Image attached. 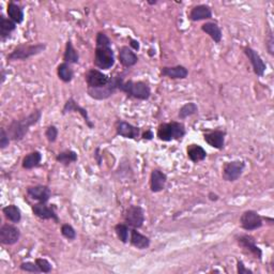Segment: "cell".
Segmentation results:
<instances>
[{"label":"cell","mask_w":274,"mask_h":274,"mask_svg":"<svg viewBox=\"0 0 274 274\" xmlns=\"http://www.w3.org/2000/svg\"><path fill=\"white\" fill-rule=\"evenodd\" d=\"M116 63L115 53L112 49V41L109 36L100 31L96 38V50L94 65L101 71L111 70Z\"/></svg>","instance_id":"obj_1"},{"label":"cell","mask_w":274,"mask_h":274,"mask_svg":"<svg viewBox=\"0 0 274 274\" xmlns=\"http://www.w3.org/2000/svg\"><path fill=\"white\" fill-rule=\"evenodd\" d=\"M42 118V109H35L31 114L26 116L21 119L12 120L8 126V134L10 136V140L13 142L23 141L26 135L28 134L30 127L35 125Z\"/></svg>","instance_id":"obj_2"},{"label":"cell","mask_w":274,"mask_h":274,"mask_svg":"<svg viewBox=\"0 0 274 274\" xmlns=\"http://www.w3.org/2000/svg\"><path fill=\"white\" fill-rule=\"evenodd\" d=\"M118 90L122 91L129 98H133L140 101H147L151 97V88L145 83V81H134V80H123V77H120Z\"/></svg>","instance_id":"obj_3"},{"label":"cell","mask_w":274,"mask_h":274,"mask_svg":"<svg viewBox=\"0 0 274 274\" xmlns=\"http://www.w3.org/2000/svg\"><path fill=\"white\" fill-rule=\"evenodd\" d=\"M186 134L187 130L184 123L179 121H170L159 125L157 137L162 142L168 143L172 141H181Z\"/></svg>","instance_id":"obj_4"},{"label":"cell","mask_w":274,"mask_h":274,"mask_svg":"<svg viewBox=\"0 0 274 274\" xmlns=\"http://www.w3.org/2000/svg\"><path fill=\"white\" fill-rule=\"evenodd\" d=\"M47 43H35V44H20L8 55L7 59L9 61H24L31 57L38 56L47 50Z\"/></svg>","instance_id":"obj_5"},{"label":"cell","mask_w":274,"mask_h":274,"mask_svg":"<svg viewBox=\"0 0 274 274\" xmlns=\"http://www.w3.org/2000/svg\"><path fill=\"white\" fill-rule=\"evenodd\" d=\"M120 77L121 75L111 77L109 83L102 88H98V89L87 88L88 96L90 98H93L94 100H97V101H103V100L109 99L112 96H114L116 94V91L118 90V85H119Z\"/></svg>","instance_id":"obj_6"},{"label":"cell","mask_w":274,"mask_h":274,"mask_svg":"<svg viewBox=\"0 0 274 274\" xmlns=\"http://www.w3.org/2000/svg\"><path fill=\"white\" fill-rule=\"evenodd\" d=\"M246 163L242 160H235L226 162L222 169V178L227 182H235L239 180L243 175Z\"/></svg>","instance_id":"obj_7"},{"label":"cell","mask_w":274,"mask_h":274,"mask_svg":"<svg viewBox=\"0 0 274 274\" xmlns=\"http://www.w3.org/2000/svg\"><path fill=\"white\" fill-rule=\"evenodd\" d=\"M240 225L246 232L257 231L263 226V217L255 210H246L240 216Z\"/></svg>","instance_id":"obj_8"},{"label":"cell","mask_w":274,"mask_h":274,"mask_svg":"<svg viewBox=\"0 0 274 274\" xmlns=\"http://www.w3.org/2000/svg\"><path fill=\"white\" fill-rule=\"evenodd\" d=\"M124 223L135 230H140L145 223V211L141 206L132 205L125 210Z\"/></svg>","instance_id":"obj_9"},{"label":"cell","mask_w":274,"mask_h":274,"mask_svg":"<svg viewBox=\"0 0 274 274\" xmlns=\"http://www.w3.org/2000/svg\"><path fill=\"white\" fill-rule=\"evenodd\" d=\"M85 80L87 88L98 89L106 86L111 80V77L99 69H89L85 73Z\"/></svg>","instance_id":"obj_10"},{"label":"cell","mask_w":274,"mask_h":274,"mask_svg":"<svg viewBox=\"0 0 274 274\" xmlns=\"http://www.w3.org/2000/svg\"><path fill=\"white\" fill-rule=\"evenodd\" d=\"M31 210H32L33 215L40 218V220H44V221L52 220L55 223H57V224L59 223V216L56 211V207H55L54 205L49 206L47 204L38 203L31 206Z\"/></svg>","instance_id":"obj_11"},{"label":"cell","mask_w":274,"mask_h":274,"mask_svg":"<svg viewBox=\"0 0 274 274\" xmlns=\"http://www.w3.org/2000/svg\"><path fill=\"white\" fill-rule=\"evenodd\" d=\"M21 239V231L13 224H3L0 227V243L14 245Z\"/></svg>","instance_id":"obj_12"},{"label":"cell","mask_w":274,"mask_h":274,"mask_svg":"<svg viewBox=\"0 0 274 274\" xmlns=\"http://www.w3.org/2000/svg\"><path fill=\"white\" fill-rule=\"evenodd\" d=\"M236 241L239 244L240 248H242L244 251H248L256 259L262 260V251L257 246L256 240H255L253 236L251 235L237 236Z\"/></svg>","instance_id":"obj_13"},{"label":"cell","mask_w":274,"mask_h":274,"mask_svg":"<svg viewBox=\"0 0 274 274\" xmlns=\"http://www.w3.org/2000/svg\"><path fill=\"white\" fill-rule=\"evenodd\" d=\"M243 53L245 54V56L248 57V59L250 60L255 74H256L259 77H262L264 75V72H266L267 65H266V62H264L262 60V58L260 57V55L254 49H252L250 47H245L243 49Z\"/></svg>","instance_id":"obj_14"},{"label":"cell","mask_w":274,"mask_h":274,"mask_svg":"<svg viewBox=\"0 0 274 274\" xmlns=\"http://www.w3.org/2000/svg\"><path fill=\"white\" fill-rule=\"evenodd\" d=\"M115 129H116L117 135H119L123 137V139H127V140L137 141L142 135L140 127H137L131 124L130 122L121 120V119L117 120L115 124Z\"/></svg>","instance_id":"obj_15"},{"label":"cell","mask_w":274,"mask_h":274,"mask_svg":"<svg viewBox=\"0 0 274 274\" xmlns=\"http://www.w3.org/2000/svg\"><path fill=\"white\" fill-rule=\"evenodd\" d=\"M69 113H78L81 117H83V119L85 121V123L87 124V126L89 129H94L95 127V123L93 122V120L90 119L89 114L87 112V109L81 107L74 99L70 98L67 100V102L65 103L62 107V115H67Z\"/></svg>","instance_id":"obj_16"},{"label":"cell","mask_w":274,"mask_h":274,"mask_svg":"<svg viewBox=\"0 0 274 274\" xmlns=\"http://www.w3.org/2000/svg\"><path fill=\"white\" fill-rule=\"evenodd\" d=\"M27 195L32 200H35L38 203L47 204L52 197V191L50 187L43 185H36L28 187L26 190Z\"/></svg>","instance_id":"obj_17"},{"label":"cell","mask_w":274,"mask_h":274,"mask_svg":"<svg viewBox=\"0 0 274 274\" xmlns=\"http://www.w3.org/2000/svg\"><path fill=\"white\" fill-rule=\"evenodd\" d=\"M225 137L226 132L222 130L208 131L204 134V141L216 150H223L225 147Z\"/></svg>","instance_id":"obj_18"},{"label":"cell","mask_w":274,"mask_h":274,"mask_svg":"<svg viewBox=\"0 0 274 274\" xmlns=\"http://www.w3.org/2000/svg\"><path fill=\"white\" fill-rule=\"evenodd\" d=\"M213 16L212 10L208 5H197L191 9L189 20L191 22H200L211 20Z\"/></svg>","instance_id":"obj_19"},{"label":"cell","mask_w":274,"mask_h":274,"mask_svg":"<svg viewBox=\"0 0 274 274\" xmlns=\"http://www.w3.org/2000/svg\"><path fill=\"white\" fill-rule=\"evenodd\" d=\"M167 175L160 169H153L150 173V190L152 193H160L165 189Z\"/></svg>","instance_id":"obj_20"},{"label":"cell","mask_w":274,"mask_h":274,"mask_svg":"<svg viewBox=\"0 0 274 274\" xmlns=\"http://www.w3.org/2000/svg\"><path fill=\"white\" fill-rule=\"evenodd\" d=\"M118 60L123 68H132L139 62V56L130 47H121L118 53Z\"/></svg>","instance_id":"obj_21"},{"label":"cell","mask_w":274,"mask_h":274,"mask_svg":"<svg viewBox=\"0 0 274 274\" xmlns=\"http://www.w3.org/2000/svg\"><path fill=\"white\" fill-rule=\"evenodd\" d=\"M160 75L170 79H186L189 76V70L181 65L175 67H163L160 70Z\"/></svg>","instance_id":"obj_22"},{"label":"cell","mask_w":274,"mask_h":274,"mask_svg":"<svg viewBox=\"0 0 274 274\" xmlns=\"http://www.w3.org/2000/svg\"><path fill=\"white\" fill-rule=\"evenodd\" d=\"M130 243L137 250H147L151 244V239L149 237L137 232L135 228H131Z\"/></svg>","instance_id":"obj_23"},{"label":"cell","mask_w":274,"mask_h":274,"mask_svg":"<svg viewBox=\"0 0 274 274\" xmlns=\"http://www.w3.org/2000/svg\"><path fill=\"white\" fill-rule=\"evenodd\" d=\"M200 29H202L203 32L208 34L210 38L214 41V43L216 44L221 43L222 38H223V33H222V29L220 28V26H218L216 23L207 22L202 25Z\"/></svg>","instance_id":"obj_24"},{"label":"cell","mask_w":274,"mask_h":274,"mask_svg":"<svg viewBox=\"0 0 274 274\" xmlns=\"http://www.w3.org/2000/svg\"><path fill=\"white\" fill-rule=\"evenodd\" d=\"M187 154L190 161L193 163H199L206 160L207 158V151L204 147L197 144H191L187 148Z\"/></svg>","instance_id":"obj_25"},{"label":"cell","mask_w":274,"mask_h":274,"mask_svg":"<svg viewBox=\"0 0 274 274\" xmlns=\"http://www.w3.org/2000/svg\"><path fill=\"white\" fill-rule=\"evenodd\" d=\"M41 162H42V153L38 150H35L25 155L22 161V167L24 169L30 170L39 167L41 165Z\"/></svg>","instance_id":"obj_26"},{"label":"cell","mask_w":274,"mask_h":274,"mask_svg":"<svg viewBox=\"0 0 274 274\" xmlns=\"http://www.w3.org/2000/svg\"><path fill=\"white\" fill-rule=\"evenodd\" d=\"M7 13L10 20H12L15 24H22L24 22V9L18 4L14 2H10L7 7Z\"/></svg>","instance_id":"obj_27"},{"label":"cell","mask_w":274,"mask_h":274,"mask_svg":"<svg viewBox=\"0 0 274 274\" xmlns=\"http://www.w3.org/2000/svg\"><path fill=\"white\" fill-rule=\"evenodd\" d=\"M16 27L17 24H15L10 18L6 17L3 14L0 15V36H2L3 41H6L11 33L16 30Z\"/></svg>","instance_id":"obj_28"},{"label":"cell","mask_w":274,"mask_h":274,"mask_svg":"<svg viewBox=\"0 0 274 274\" xmlns=\"http://www.w3.org/2000/svg\"><path fill=\"white\" fill-rule=\"evenodd\" d=\"M3 213L9 222L17 224L22 221V211L16 205H8L3 208Z\"/></svg>","instance_id":"obj_29"},{"label":"cell","mask_w":274,"mask_h":274,"mask_svg":"<svg viewBox=\"0 0 274 274\" xmlns=\"http://www.w3.org/2000/svg\"><path fill=\"white\" fill-rule=\"evenodd\" d=\"M57 75L63 83L69 84L74 78V70H73L72 66L69 65V63L61 62L57 67Z\"/></svg>","instance_id":"obj_30"},{"label":"cell","mask_w":274,"mask_h":274,"mask_svg":"<svg viewBox=\"0 0 274 274\" xmlns=\"http://www.w3.org/2000/svg\"><path fill=\"white\" fill-rule=\"evenodd\" d=\"M63 62H67L69 65H76L79 61V54L73 47L71 40H68L66 43V50L63 54Z\"/></svg>","instance_id":"obj_31"},{"label":"cell","mask_w":274,"mask_h":274,"mask_svg":"<svg viewBox=\"0 0 274 274\" xmlns=\"http://www.w3.org/2000/svg\"><path fill=\"white\" fill-rule=\"evenodd\" d=\"M78 160V155L74 150H65L57 154L56 161L63 166H69L70 164L75 163Z\"/></svg>","instance_id":"obj_32"},{"label":"cell","mask_w":274,"mask_h":274,"mask_svg":"<svg viewBox=\"0 0 274 274\" xmlns=\"http://www.w3.org/2000/svg\"><path fill=\"white\" fill-rule=\"evenodd\" d=\"M115 233L117 235V238L123 244L130 242L131 227L127 226L125 223H118L115 225Z\"/></svg>","instance_id":"obj_33"},{"label":"cell","mask_w":274,"mask_h":274,"mask_svg":"<svg viewBox=\"0 0 274 274\" xmlns=\"http://www.w3.org/2000/svg\"><path fill=\"white\" fill-rule=\"evenodd\" d=\"M197 113H198L197 104L194 102H189V103H186L179 109L178 117H179L180 120H185V119H187L188 117L196 115Z\"/></svg>","instance_id":"obj_34"},{"label":"cell","mask_w":274,"mask_h":274,"mask_svg":"<svg viewBox=\"0 0 274 274\" xmlns=\"http://www.w3.org/2000/svg\"><path fill=\"white\" fill-rule=\"evenodd\" d=\"M61 235L65 237V238L69 241H74L77 237L76 231L74 230V227L70 224H62L61 225Z\"/></svg>","instance_id":"obj_35"},{"label":"cell","mask_w":274,"mask_h":274,"mask_svg":"<svg viewBox=\"0 0 274 274\" xmlns=\"http://www.w3.org/2000/svg\"><path fill=\"white\" fill-rule=\"evenodd\" d=\"M58 134H59V131L57 129V126L54 125V124L49 125L47 127V130H45V137H47V140L51 144L56 143V141L58 139Z\"/></svg>","instance_id":"obj_36"},{"label":"cell","mask_w":274,"mask_h":274,"mask_svg":"<svg viewBox=\"0 0 274 274\" xmlns=\"http://www.w3.org/2000/svg\"><path fill=\"white\" fill-rule=\"evenodd\" d=\"M34 262L39 267L41 273H51L53 270L52 263L47 258H35Z\"/></svg>","instance_id":"obj_37"},{"label":"cell","mask_w":274,"mask_h":274,"mask_svg":"<svg viewBox=\"0 0 274 274\" xmlns=\"http://www.w3.org/2000/svg\"><path fill=\"white\" fill-rule=\"evenodd\" d=\"M20 269L24 272L28 273H41L39 267L36 266L35 262L32 261H24L20 264Z\"/></svg>","instance_id":"obj_38"},{"label":"cell","mask_w":274,"mask_h":274,"mask_svg":"<svg viewBox=\"0 0 274 274\" xmlns=\"http://www.w3.org/2000/svg\"><path fill=\"white\" fill-rule=\"evenodd\" d=\"M266 49L268 51V53L271 55V56H273L274 55V39H273V31L272 29L268 28V31L266 33Z\"/></svg>","instance_id":"obj_39"},{"label":"cell","mask_w":274,"mask_h":274,"mask_svg":"<svg viewBox=\"0 0 274 274\" xmlns=\"http://www.w3.org/2000/svg\"><path fill=\"white\" fill-rule=\"evenodd\" d=\"M10 136L8 134V131L4 127L0 129V149L4 150L6 149L9 145H10Z\"/></svg>","instance_id":"obj_40"},{"label":"cell","mask_w":274,"mask_h":274,"mask_svg":"<svg viewBox=\"0 0 274 274\" xmlns=\"http://www.w3.org/2000/svg\"><path fill=\"white\" fill-rule=\"evenodd\" d=\"M237 273L238 274H253V271L246 268L243 261L237 260Z\"/></svg>","instance_id":"obj_41"},{"label":"cell","mask_w":274,"mask_h":274,"mask_svg":"<svg viewBox=\"0 0 274 274\" xmlns=\"http://www.w3.org/2000/svg\"><path fill=\"white\" fill-rule=\"evenodd\" d=\"M141 137H142L143 140H145V141H152V140H153V137H154V134H153V132H152L151 130H146V131L141 135Z\"/></svg>","instance_id":"obj_42"},{"label":"cell","mask_w":274,"mask_h":274,"mask_svg":"<svg viewBox=\"0 0 274 274\" xmlns=\"http://www.w3.org/2000/svg\"><path fill=\"white\" fill-rule=\"evenodd\" d=\"M130 48L133 51H140L141 50L140 42L137 41V40H134V39H130Z\"/></svg>","instance_id":"obj_43"},{"label":"cell","mask_w":274,"mask_h":274,"mask_svg":"<svg viewBox=\"0 0 274 274\" xmlns=\"http://www.w3.org/2000/svg\"><path fill=\"white\" fill-rule=\"evenodd\" d=\"M208 198L210 202H217V200L220 199V196H218L216 193H214V192H210V193L208 194Z\"/></svg>","instance_id":"obj_44"},{"label":"cell","mask_w":274,"mask_h":274,"mask_svg":"<svg viewBox=\"0 0 274 274\" xmlns=\"http://www.w3.org/2000/svg\"><path fill=\"white\" fill-rule=\"evenodd\" d=\"M147 4L150 5V6H154V5H157V4H158V2H157V0H154V2H150V0H148Z\"/></svg>","instance_id":"obj_45"}]
</instances>
